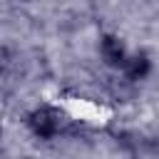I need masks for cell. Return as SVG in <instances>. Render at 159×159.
<instances>
[{"instance_id":"cell-1","label":"cell","mask_w":159,"mask_h":159,"mask_svg":"<svg viewBox=\"0 0 159 159\" xmlns=\"http://www.w3.org/2000/svg\"><path fill=\"white\" fill-rule=\"evenodd\" d=\"M27 129L32 132V137L50 142L55 137H60L62 127H65V112L52 107V104H37L30 114H27Z\"/></svg>"},{"instance_id":"cell-2","label":"cell","mask_w":159,"mask_h":159,"mask_svg":"<svg viewBox=\"0 0 159 159\" xmlns=\"http://www.w3.org/2000/svg\"><path fill=\"white\" fill-rule=\"evenodd\" d=\"M127 57H129V50H127V45L122 42L119 35L107 32V35L99 37V60H102L109 70H119V72H122Z\"/></svg>"},{"instance_id":"cell-3","label":"cell","mask_w":159,"mask_h":159,"mask_svg":"<svg viewBox=\"0 0 159 159\" xmlns=\"http://www.w3.org/2000/svg\"><path fill=\"white\" fill-rule=\"evenodd\" d=\"M149 75H152V57H149L144 50L129 52V57H127V62H124V67H122V77L134 84V82L147 80Z\"/></svg>"},{"instance_id":"cell-4","label":"cell","mask_w":159,"mask_h":159,"mask_svg":"<svg viewBox=\"0 0 159 159\" xmlns=\"http://www.w3.org/2000/svg\"><path fill=\"white\" fill-rule=\"evenodd\" d=\"M15 52L7 47V45H0V75H7L10 70H12V65H15Z\"/></svg>"},{"instance_id":"cell-5","label":"cell","mask_w":159,"mask_h":159,"mask_svg":"<svg viewBox=\"0 0 159 159\" xmlns=\"http://www.w3.org/2000/svg\"><path fill=\"white\" fill-rule=\"evenodd\" d=\"M0 142H2V127H0Z\"/></svg>"}]
</instances>
